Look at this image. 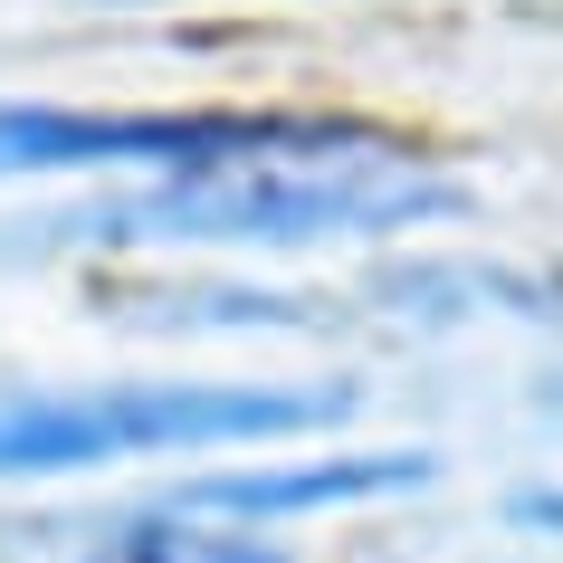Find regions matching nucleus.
Here are the masks:
<instances>
[{"label":"nucleus","mask_w":563,"mask_h":563,"mask_svg":"<svg viewBox=\"0 0 563 563\" xmlns=\"http://www.w3.org/2000/svg\"><path fill=\"white\" fill-rule=\"evenodd\" d=\"M459 201H468L459 173H440L420 144L344 115H306L258 153L115 181L106 201L38 220V239L48 249H334V239L449 220Z\"/></svg>","instance_id":"nucleus-1"},{"label":"nucleus","mask_w":563,"mask_h":563,"mask_svg":"<svg viewBox=\"0 0 563 563\" xmlns=\"http://www.w3.org/2000/svg\"><path fill=\"white\" fill-rule=\"evenodd\" d=\"M354 420V383H58L0 391V477H87L124 459H201Z\"/></svg>","instance_id":"nucleus-2"},{"label":"nucleus","mask_w":563,"mask_h":563,"mask_svg":"<svg viewBox=\"0 0 563 563\" xmlns=\"http://www.w3.org/2000/svg\"><path fill=\"white\" fill-rule=\"evenodd\" d=\"M306 115L287 106H153V115H106V106H0V181H48V173H106V181H153L191 163H230Z\"/></svg>","instance_id":"nucleus-3"},{"label":"nucleus","mask_w":563,"mask_h":563,"mask_svg":"<svg viewBox=\"0 0 563 563\" xmlns=\"http://www.w3.org/2000/svg\"><path fill=\"white\" fill-rule=\"evenodd\" d=\"M440 459L430 449H334V459H258V468H201L181 477L173 516H230V526H287V516H316V506H363V497H401V487H430Z\"/></svg>","instance_id":"nucleus-4"},{"label":"nucleus","mask_w":563,"mask_h":563,"mask_svg":"<svg viewBox=\"0 0 563 563\" xmlns=\"http://www.w3.org/2000/svg\"><path fill=\"white\" fill-rule=\"evenodd\" d=\"M77 563H297L287 544H267V526H210V516H134V526H115L96 554Z\"/></svg>","instance_id":"nucleus-5"}]
</instances>
